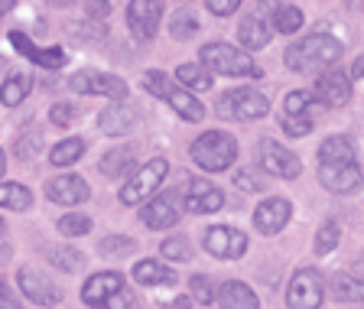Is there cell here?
<instances>
[{
  "mask_svg": "<svg viewBox=\"0 0 364 309\" xmlns=\"http://www.w3.org/2000/svg\"><path fill=\"white\" fill-rule=\"evenodd\" d=\"M4 231H7V228H4V221H0V241H4Z\"/></svg>",
  "mask_w": 364,
  "mask_h": 309,
  "instance_id": "cell-50",
  "label": "cell"
},
{
  "mask_svg": "<svg viewBox=\"0 0 364 309\" xmlns=\"http://www.w3.org/2000/svg\"><path fill=\"white\" fill-rule=\"evenodd\" d=\"M237 7H241V4H237V0H212V4H208V10H212V14H218V16H228V14H235Z\"/></svg>",
  "mask_w": 364,
  "mask_h": 309,
  "instance_id": "cell-44",
  "label": "cell"
},
{
  "mask_svg": "<svg viewBox=\"0 0 364 309\" xmlns=\"http://www.w3.org/2000/svg\"><path fill=\"white\" fill-rule=\"evenodd\" d=\"M225 205V196L221 189L212 186L208 179H192L189 189H186V209L196 211V215H205V211H218Z\"/></svg>",
  "mask_w": 364,
  "mask_h": 309,
  "instance_id": "cell-17",
  "label": "cell"
},
{
  "mask_svg": "<svg viewBox=\"0 0 364 309\" xmlns=\"http://www.w3.org/2000/svg\"><path fill=\"white\" fill-rule=\"evenodd\" d=\"M173 309H192V303L186 300V296H182V300H176V303H173Z\"/></svg>",
  "mask_w": 364,
  "mask_h": 309,
  "instance_id": "cell-48",
  "label": "cell"
},
{
  "mask_svg": "<svg viewBox=\"0 0 364 309\" xmlns=\"http://www.w3.org/2000/svg\"><path fill=\"white\" fill-rule=\"evenodd\" d=\"M159 16H163V4H159V0H134L127 7L130 33H134L136 39H153L156 36Z\"/></svg>",
  "mask_w": 364,
  "mask_h": 309,
  "instance_id": "cell-12",
  "label": "cell"
},
{
  "mask_svg": "<svg viewBox=\"0 0 364 309\" xmlns=\"http://www.w3.org/2000/svg\"><path fill=\"white\" fill-rule=\"evenodd\" d=\"M179 85H186V88L192 91H208L212 88V75H208V68L205 66H196V62H186V66H179Z\"/></svg>",
  "mask_w": 364,
  "mask_h": 309,
  "instance_id": "cell-29",
  "label": "cell"
},
{
  "mask_svg": "<svg viewBox=\"0 0 364 309\" xmlns=\"http://www.w3.org/2000/svg\"><path fill=\"white\" fill-rule=\"evenodd\" d=\"M4 169H7V157H4V150H0V176H4Z\"/></svg>",
  "mask_w": 364,
  "mask_h": 309,
  "instance_id": "cell-49",
  "label": "cell"
},
{
  "mask_svg": "<svg viewBox=\"0 0 364 309\" xmlns=\"http://www.w3.org/2000/svg\"><path fill=\"white\" fill-rule=\"evenodd\" d=\"M309 101H312L309 91H289V95H287V108H283V117H306Z\"/></svg>",
  "mask_w": 364,
  "mask_h": 309,
  "instance_id": "cell-36",
  "label": "cell"
},
{
  "mask_svg": "<svg viewBox=\"0 0 364 309\" xmlns=\"http://www.w3.org/2000/svg\"><path fill=\"white\" fill-rule=\"evenodd\" d=\"M10 43L16 46V53L20 56H26V59H33L36 62V66H43V68H62L65 66V53H62V49H43V46H36L33 43V39H26L23 36V33H10Z\"/></svg>",
  "mask_w": 364,
  "mask_h": 309,
  "instance_id": "cell-20",
  "label": "cell"
},
{
  "mask_svg": "<svg viewBox=\"0 0 364 309\" xmlns=\"http://www.w3.org/2000/svg\"><path fill=\"white\" fill-rule=\"evenodd\" d=\"M332 296L341 303H361L364 300V280L351 273H335L332 277Z\"/></svg>",
  "mask_w": 364,
  "mask_h": 309,
  "instance_id": "cell-26",
  "label": "cell"
},
{
  "mask_svg": "<svg viewBox=\"0 0 364 309\" xmlns=\"http://www.w3.org/2000/svg\"><path fill=\"white\" fill-rule=\"evenodd\" d=\"M273 26L280 33H296L303 26V10L296 7V4H277L273 7Z\"/></svg>",
  "mask_w": 364,
  "mask_h": 309,
  "instance_id": "cell-31",
  "label": "cell"
},
{
  "mask_svg": "<svg viewBox=\"0 0 364 309\" xmlns=\"http://www.w3.org/2000/svg\"><path fill=\"white\" fill-rule=\"evenodd\" d=\"M0 205L4 209H14V211H23L33 205V192L20 182H0Z\"/></svg>",
  "mask_w": 364,
  "mask_h": 309,
  "instance_id": "cell-28",
  "label": "cell"
},
{
  "mask_svg": "<svg viewBox=\"0 0 364 309\" xmlns=\"http://www.w3.org/2000/svg\"><path fill=\"white\" fill-rule=\"evenodd\" d=\"M30 75H10L7 82L0 85V101L7 108H16L20 101H26V91H30Z\"/></svg>",
  "mask_w": 364,
  "mask_h": 309,
  "instance_id": "cell-30",
  "label": "cell"
},
{
  "mask_svg": "<svg viewBox=\"0 0 364 309\" xmlns=\"http://www.w3.org/2000/svg\"><path fill=\"white\" fill-rule=\"evenodd\" d=\"M49 257H53V264L65 273H78L85 267V254H78L75 248H53Z\"/></svg>",
  "mask_w": 364,
  "mask_h": 309,
  "instance_id": "cell-33",
  "label": "cell"
},
{
  "mask_svg": "<svg viewBox=\"0 0 364 309\" xmlns=\"http://www.w3.org/2000/svg\"><path fill=\"white\" fill-rule=\"evenodd\" d=\"M283 130L289 137H306L312 130V117H283Z\"/></svg>",
  "mask_w": 364,
  "mask_h": 309,
  "instance_id": "cell-41",
  "label": "cell"
},
{
  "mask_svg": "<svg viewBox=\"0 0 364 309\" xmlns=\"http://www.w3.org/2000/svg\"><path fill=\"white\" fill-rule=\"evenodd\" d=\"M205 251L212 257H218V261H235V257H241L247 251V238L237 228L215 225L205 231Z\"/></svg>",
  "mask_w": 364,
  "mask_h": 309,
  "instance_id": "cell-10",
  "label": "cell"
},
{
  "mask_svg": "<svg viewBox=\"0 0 364 309\" xmlns=\"http://www.w3.org/2000/svg\"><path fill=\"white\" fill-rule=\"evenodd\" d=\"M270 36H273V30L264 16H247L241 23V30H237V39H241L244 49H264L270 43Z\"/></svg>",
  "mask_w": 364,
  "mask_h": 309,
  "instance_id": "cell-24",
  "label": "cell"
},
{
  "mask_svg": "<svg viewBox=\"0 0 364 309\" xmlns=\"http://www.w3.org/2000/svg\"><path fill=\"white\" fill-rule=\"evenodd\" d=\"M46 196L53 199L55 205H82L88 199V186L82 176H55L46 186Z\"/></svg>",
  "mask_w": 364,
  "mask_h": 309,
  "instance_id": "cell-19",
  "label": "cell"
},
{
  "mask_svg": "<svg viewBox=\"0 0 364 309\" xmlns=\"http://www.w3.org/2000/svg\"><path fill=\"white\" fill-rule=\"evenodd\" d=\"M322 296H326V280H322L318 271L303 267V271L293 273V280H289V287H287L289 309H318L322 306Z\"/></svg>",
  "mask_w": 364,
  "mask_h": 309,
  "instance_id": "cell-7",
  "label": "cell"
},
{
  "mask_svg": "<svg viewBox=\"0 0 364 309\" xmlns=\"http://www.w3.org/2000/svg\"><path fill=\"white\" fill-rule=\"evenodd\" d=\"M318 179L322 186L332 189V192H355L364 182V169L358 163L348 166H318Z\"/></svg>",
  "mask_w": 364,
  "mask_h": 309,
  "instance_id": "cell-18",
  "label": "cell"
},
{
  "mask_svg": "<svg viewBox=\"0 0 364 309\" xmlns=\"http://www.w3.org/2000/svg\"><path fill=\"white\" fill-rule=\"evenodd\" d=\"M0 309H20V303H16V296L10 293V287L0 280Z\"/></svg>",
  "mask_w": 364,
  "mask_h": 309,
  "instance_id": "cell-45",
  "label": "cell"
},
{
  "mask_svg": "<svg viewBox=\"0 0 364 309\" xmlns=\"http://www.w3.org/2000/svg\"><path fill=\"white\" fill-rule=\"evenodd\" d=\"M88 14H95V16H107V14H111V4H88Z\"/></svg>",
  "mask_w": 364,
  "mask_h": 309,
  "instance_id": "cell-46",
  "label": "cell"
},
{
  "mask_svg": "<svg viewBox=\"0 0 364 309\" xmlns=\"http://www.w3.org/2000/svg\"><path fill=\"white\" fill-rule=\"evenodd\" d=\"M140 219H144V225L156 228V231H163V228H173L176 221H179V199H176L173 192L150 199V202L144 205V211H140Z\"/></svg>",
  "mask_w": 364,
  "mask_h": 309,
  "instance_id": "cell-14",
  "label": "cell"
},
{
  "mask_svg": "<svg viewBox=\"0 0 364 309\" xmlns=\"http://www.w3.org/2000/svg\"><path fill=\"white\" fill-rule=\"evenodd\" d=\"M16 280H20V290L23 296L30 303H36V306H53V303L62 300V293L49 283V277L46 273H39L36 267H23L20 273H16Z\"/></svg>",
  "mask_w": 364,
  "mask_h": 309,
  "instance_id": "cell-13",
  "label": "cell"
},
{
  "mask_svg": "<svg viewBox=\"0 0 364 309\" xmlns=\"http://www.w3.org/2000/svg\"><path fill=\"white\" fill-rule=\"evenodd\" d=\"M316 98L328 108L345 105V101L351 98V75H345L341 68H332V72H326V75H318Z\"/></svg>",
  "mask_w": 364,
  "mask_h": 309,
  "instance_id": "cell-15",
  "label": "cell"
},
{
  "mask_svg": "<svg viewBox=\"0 0 364 309\" xmlns=\"http://www.w3.org/2000/svg\"><path fill=\"white\" fill-rule=\"evenodd\" d=\"M202 66L215 75H228V78H260L257 62L250 59L244 49H235L228 43H208L202 49Z\"/></svg>",
  "mask_w": 364,
  "mask_h": 309,
  "instance_id": "cell-2",
  "label": "cell"
},
{
  "mask_svg": "<svg viewBox=\"0 0 364 309\" xmlns=\"http://www.w3.org/2000/svg\"><path fill=\"white\" fill-rule=\"evenodd\" d=\"M134 277L136 283H146V287H173L176 283V273L169 267L156 264V261H140L134 267Z\"/></svg>",
  "mask_w": 364,
  "mask_h": 309,
  "instance_id": "cell-25",
  "label": "cell"
},
{
  "mask_svg": "<svg viewBox=\"0 0 364 309\" xmlns=\"http://www.w3.org/2000/svg\"><path fill=\"white\" fill-rule=\"evenodd\" d=\"M189 287H192V296H196L198 303H205V306L215 300V287H212V280L208 277H192Z\"/></svg>",
  "mask_w": 364,
  "mask_h": 309,
  "instance_id": "cell-40",
  "label": "cell"
},
{
  "mask_svg": "<svg viewBox=\"0 0 364 309\" xmlns=\"http://www.w3.org/2000/svg\"><path fill=\"white\" fill-rule=\"evenodd\" d=\"M260 166H264V173L280 176V179H296L303 173L299 157L289 153L287 147H280L277 140H260Z\"/></svg>",
  "mask_w": 364,
  "mask_h": 309,
  "instance_id": "cell-9",
  "label": "cell"
},
{
  "mask_svg": "<svg viewBox=\"0 0 364 309\" xmlns=\"http://www.w3.org/2000/svg\"><path fill=\"white\" fill-rule=\"evenodd\" d=\"M101 254L111 257V254H127V251H134V241L130 238H121V234H111V238H105V241L98 244Z\"/></svg>",
  "mask_w": 364,
  "mask_h": 309,
  "instance_id": "cell-39",
  "label": "cell"
},
{
  "mask_svg": "<svg viewBox=\"0 0 364 309\" xmlns=\"http://www.w3.org/2000/svg\"><path fill=\"white\" fill-rule=\"evenodd\" d=\"M218 306L221 309H260V300L254 296V290L241 280H228L218 290Z\"/></svg>",
  "mask_w": 364,
  "mask_h": 309,
  "instance_id": "cell-21",
  "label": "cell"
},
{
  "mask_svg": "<svg viewBox=\"0 0 364 309\" xmlns=\"http://www.w3.org/2000/svg\"><path fill=\"white\" fill-rule=\"evenodd\" d=\"M289 215H293V205H289L287 199H267V202H260L257 211H254V225L264 234H280L283 228H287Z\"/></svg>",
  "mask_w": 364,
  "mask_h": 309,
  "instance_id": "cell-16",
  "label": "cell"
},
{
  "mask_svg": "<svg viewBox=\"0 0 364 309\" xmlns=\"http://www.w3.org/2000/svg\"><path fill=\"white\" fill-rule=\"evenodd\" d=\"M338 238H341V231H338V225L335 221H326V225L318 228V238H316V254H328V251L338 244Z\"/></svg>",
  "mask_w": 364,
  "mask_h": 309,
  "instance_id": "cell-38",
  "label": "cell"
},
{
  "mask_svg": "<svg viewBox=\"0 0 364 309\" xmlns=\"http://www.w3.org/2000/svg\"><path fill=\"white\" fill-rule=\"evenodd\" d=\"M267 111H270V101L257 88H235V91H225L218 98V114L228 117V121L231 117L235 121H257Z\"/></svg>",
  "mask_w": 364,
  "mask_h": 309,
  "instance_id": "cell-6",
  "label": "cell"
},
{
  "mask_svg": "<svg viewBox=\"0 0 364 309\" xmlns=\"http://www.w3.org/2000/svg\"><path fill=\"white\" fill-rule=\"evenodd\" d=\"M72 88L78 95H107L114 101H124L127 98V82H121L117 75H101V72H78L72 78Z\"/></svg>",
  "mask_w": 364,
  "mask_h": 309,
  "instance_id": "cell-11",
  "label": "cell"
},
{
  "mask_svg": "<svg viewBox=\"0 0 364 309\" xmlns=\"http://www.w3.org/2000/svg\"><path fill=\"white\" fill-rule=\"evenodd\" d=\"M173 36L176 39H189V36H196L198 33V23H196V16L189 14V10H176V16H173Z\"/></svg>",
  "mask_w": 364,
  "mask_h": 309,
  "instance_id": "cell-34",
  "label": "cell"
},
{
  "mask_svg": "<svg viewBox=\"0 0 364 309\" xmlns=\"http://www.w3.org/2000/svg\"><path fill=\"white\" fill-rule=\"evenodd\" d=\"M355 159V144L348 137H328L326 144L318 147V166H348Z\"/></svg>",
  "mask_w": 364,
  "mask_h": 309,
  "instance_id": "cell-22",
  "label": "cell"
},
{
  "mask_svg": "<svg viewBox=\"0 0 364 309\" xmlns=\"http://www.w3.org/2000/svg\"><path fill=\"white\" fill-rule=\"evenodd\" d=\"M82 300H85V306H91V309H130L134 306V296H130L124 277L114 271L95 273V277L85 283Z\"/></svg>",
  "mask_w": 364,
  "mask_h": 309,
  "instance_id": "cell-3",
  "label": "cell"
},
{
  "mask_svg": "<svg viewBox=\"0 0 364 309\" xmlns=\"http://www.w3.org/2000/svg\"><path fill=\"white\" fill-rule=\"evenodd\" d=\"M166 169H169V163L166 159H150L146 166H140L134 173V179L127 182V186L121 189V202L124 205H140V202H146V199L153 196L159 189V182L166 179Z\"/></svg>",
  "mask_w": 364,
  "mask_h": 309,
  "instance_id": "cell-8",
  "label": "cell"
},
{
  "mask_svg": "<svg viewBox=\"0 0 364 309\" xmlns=\"http://www.w3.org/2000/svg\"><path fill=\"white\" fill-rule=\"evenodd\" d=\"M85 153V144L78 140V137H72V140H62V144L53 147V153H49V159H53V166H72L78 157Z\"/></svg>",
  "mask_w": 364,
  "mask_h": 309,
  "instance_id": "cell-32",
  "label": "cell"
},
{
  "mask_svg": "<svg viewBox=\"0 0 364 309\" xmlns=\"http://www.w3.org/2000/svg\"><path fill=\"white\" fill-rule=\"evenodd\" d=\"M341 43L326 33H316V36L299 39L296 46L287 49V68L293 72H318V68H328L341 59Z\"/></svg>",
  "mask_w": 364,
  "mask_h": 309,
  "instance_id": "cell-1",
  "label": "cell"
},
{
  "mask_svg": "<svg viewBox=\"0 0 364 309\" xmlns=\"http://www.w3.org/2000/svg\"><path fill=\"white\" fill-rule=\"evenodd\" d=\"M130 166H134V153L124 150V147H117V150H107L105 157H101L98 169H101L105 176H111V179H121V176L127 173Z\"/></svg>",
  "mask_w": 364,
  "mask_h": 309,
  "instance_id": "cell-27",
  "label": "cell"
},
{
  "mask_svg": "<svg viewBox=\"0 0 364 309\" xmlns=\"http://www.w3.org/2000/svg\"><path fill=\"white\" fill-rule=\"evenodd\" d=\"M189 153L202 169H208V173H221V169H228V166L235 163L237 144H235V137H228L225 130H208V134L196 137V144H192Z\"/></svg>",
  "mask_w": 364,
  "mask_h": 309,
  "instance_id": "cell-5",
  "label": "cell"
},
{
  "mask_svg": "<svg viewBox=\"0 0 364 309\" xmlns=\"http://www.w3.org/2000/svg\"><path fill=\"white\" fill-rule=\"evenodd\" d=\"M235 182L244 189V192H260V189H264V179H257L254 169H241V173L235 176Z\"/></svg>",
  "mask_w": 364,
  "mask_h": 309,
  "instance_id": "cell-43",
  "label": "cell"
},
{
  "mask_svg": "<svg viewBox=\"0 0 364 309\" xmlns=\"http://www.w3.org/2000/svg\"><path fill=\"white\" fill-rule=\"evenodd\" d=\"M98 124H101V130H105V134L124 137V134H130V130H134L136 114L130 111L127 105H111V108H105V111H101Z\"/></svg>",
  "mask_w": 364,
  "mask_h": 309,
  "instance_id": "cell-23",
  "label": "cell"
},
{
  "mask_svg": "<svg viewBox=\"0 0 364 309\" xmlns=\"http://www.w3.org/2000/svg\"><path fill=\"white\" fill-rule=\"evenodd\" d=\"M75 114H78V108H75V105H55L49 117H53L55 127H68V124L75 121Z\"/></svg>",
  "mask_w": 364,
  "mask_h": 309,
  "instance_id": "cell-42",
  "label": "cell"
},
{
  "mask_svg": "<svg viewBox=\"0 0 364 309\" xmlns=\"http://www.w3.org/2000/svg\"><path fill=\"white\" fill-rule=\"evenodd\" d=\"M163 257L176 261V264H186V261H192V244L186 238H169V241H163Z\"/></svg>",
  "mask_w": 364,
  "mask_h": 309,
  "instance_id": "cell-35",
  "label": "cell"
},
{
  "mask_svg": "<svg viewBox=\"0 0 364 309\" xmlns=\"http://www.w3.org/2000/svg\"><path fill=\"white\" fill-rule=\"evenodd\" d=\"M351 78H364V56L355 59V66H351Z\"/></svg>",
  "mask_w": 364,
  "mask_h": 309,
  "instance_id": "cell-47",
  "label": "cell"
},
{
  "mask_svg": "<svg viewBox=\"0 0 364 309\" xmlns=\"http://www.w3.org/2000/svg\"><path fill=\"white\" fill-rule=\"evenodd\" d=\"M144 88L153 91V95H159V98H163L176 114H179L182 121H202V117H205L202 101H196L189 91H182L179 85H176L173 78L166 75V72H156V68H150V72L144 75Z\"/></svg>",
  "mask_w": 364,
  "mask_h": 309,
  "instance_id": "cell-4",
  "label": "cell"
},
{
  "mask_svg": "<svg viewBox=\"0 0 364 309\" xmlns=\"http://www.w3.org/2000/svg\"><path fill=\"white\" fill-rule=\"evenodd\" d=\"M59 231L68 234V238H82V234L91 231V219L88 215H65V219L59 221Z\"/></svg>",
  "mask_w": 364,
  "mask_h": 309,
  "instance_id": "cell-37",
  "label": "cell"
}]
</instances>
